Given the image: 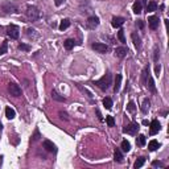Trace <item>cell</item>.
I'll return each mask as SVG.
<instances>
[{"instance_id": "6da1fadb", "label": "cell", "mask_w": 169, "mask_h": 169, "mask_svg": "<svg viewBox=\"0 0 169 169\" xmlns=\"http://www.w3.org/2000/svg\"><path fill=\"white\" fill-rule=\"evenodd\" d=\"M143 82H144L145 87L148 89L151 93H153V94L156 93L155 82H153L152 77H151V74H149V67H144V70H143Z\"/></svg>"}, {"instance_id": "7a4b0ae2", "label": "cell", "mask_w": 169, "mask_h": 169, "mask_svg": "<svg viewBox=\"0 0 169 169\" xmlns=\"http://www.w3.org/2000/svg\"><path fill=\"white\" fill-rule=\"evenodd\" d=\"M111 83H112V75L110 74V73H106L100 79L94 81V85L98 86V87H99L100 90H103V91H106L107 89L111 86Z\"/></svg>"}, {"instance_id": "3957f363", "label": "cell", "mask_w": 169, "mask_h": 169, "mask_svg": "<svg viewBox=\"0 0 169 169\" xmlns=\"http://www.w3.org/2000/svg\"><path fill=\"white\" fill-rule=\"evenodd\" d=\"M27 16H28V19L30 21H36L40 17L38 8L35 7V5H28V7H27Z\"/></svg>"}, {"instance_id": "277c9868", "label": "cell", "mask_w": 169, "mask_h": 169, "mask_svg": "<svg viewBox=\"0 0 169 169\" xmlns=\"http://www.w3.org/2000/svg\"><path fill=\"white\" fill-rule=\"evenodd\" d=\"M7 35L10 36L11 38H13V40L19 38V35H20L19 27L15 25V24H11V25H8V28H7Z\"/></svg>"}, {"instance_id": "5b68a950", "label": "cell", "mask_w": 169, "mask_h": 169, "mask_svg": "<svg viewBox=\"0 0 169 169\" xmlns=\"http://www.w3.org/2000/svg\"><path fill=\"white\" fill-rule=\"evenodd\" d=\"M1 10L5 12V13H16L17 12V7H16V4H13V3H11V1H4L1 4Z\"/></svg>"}, {"instance_id": "8992f818", "label": "cell", "mask_w": 169, "mask_h": 169, "mask_svg": "<svg viewBox=\"0 0 169 169\" xmlns=\"http://www.w3.org/2000/svg\"><path fill=\"white\" fill-rule=\"evenodd\" d=\"M137 131H139V124H137V123H130V124H127L124 128H123V132L130 134V135L137 134Z\"/></svg>"}, {"instance_id": "52a82bcc", "label": "cell", "mask_w": 169, "mask_h": 169, "mask_svg": "<svg viewBox=\"0 0 169 169\" xmlns=\"http://www.w3.org/2000/svg\"><path fill=\"white\" fill-rule=\"evenodd\" d=\"M8 91H10V94L12 97H20L21 95V89L19 87V85L13 83V82H11L8 85Z\"/></svg>"}, {"instance_id": "ba28073f", "label": "cell", "mask_w": 169, "mask_h": 169, "mask_svg": "<svg viewBox=\"0 0 169 169\" xmlns=\"http://www.w3.org/2000/svg\"><path fill=\"white\" fill-rule=\"evenodd\" d=\"M91 48L94 49V50H97L98 53H107L108 52V46H107L106 44H102V42H94L93 45H91Z\"/></svg>"}, {"instance_id": "9c48e42d", "label": "cell", "mask_w": 169, "mask_h": 169, "mask_svg": "<svg viewBox=\"0 0 169 169\" xmlns=\"http://www.w3.org/2000/svg\"><path fill=\"white\" fill-rule=\"evenodd\" d=\"M87 25L90 29H95L98 25H99V19L97 16H91L87 19Z\"/></svg>"}, {"instance_id": "30bf717a", "label": "cell", "mask_w": 169, "mask_h": 169, "mask_svg": "<svg viewBox=\"0 0 169 169\" xmlns=\"http://www.w3.org/2000/svg\"><path fill=\"white\" fill-rule=\"evenodd\" d=\"M161 130V124H160L159 120H152V123H151V135H156L157 132Z\"/></svg>"}, {"instance_id": "8fae6325", "label": "cell", "mask_w": 169, "mask_h": 169, "mask_svg": "<svg viewBox=\"0 0 169 169\" xmlns=\"http://www.w3.org/2000/svg\"><path fill=\"white\" fill-rule=\"evenodd\" d=\"M127 53H128V49L124 48V46H119V48L115 49V56L118 58H124L127 56Z\"/></svg>"}, {"instance_id": "7c38bea8", "label": "cell", "mask_w": 169, "mask_h": 169, "mask_svg": "<svg viewBox=\"0 0 169 169\" xmlns=\"http://www.w3.org/2000/svg\"><path fill=\"white\" fill-rule=\"evenodd\" d=\"M42 145H44V148L48 151V152H56L57 148L56 145H54L53 143H52L50 140H44V143H42Z\"/></svg>"}, {"instance_id": "4fadbf2b", "label": "cell", "mask_w": 169, "mask_h": 169, "mask_svg": "<svg viewBox=\"0 0 169 169\" xmlns=\"http://www.w3.org/2000/svg\"><path fill=\"white\" fill-rule=\"evenodd\" d=\"M148 25L151 29H156L159 27V17L157 16H151L148 19Z\"/></svg>"}, {"instance_id": "5bb4252c", "label": "cell", "mask_w": 169, "mask_h": 169, "mask_svg": "<svg viewBox=\"0 0 169 169\" xmlns=\"http://www.w3.org/2000/svg\"><path fill=\"white\" fill-rule=\"evenodd\" d=\"M131 38H132V41H134V45H135V48H137L139 49L141 46V38H140V36L137 35L136 32H134L131 35Z\"/></svg>"}, {"instance_id": "9a60e30c", "label": "cell", "mask_w": 169, "mask_h": 169, "mask_svg": "<svg viewBox=\"0 0 169 169\" xmlns=\"http://www.w3.org/2000/svg\"><path fill=\"white\" fill-rule=\"evenodd\" d=\"M124 19H123V17H114L112 19V27L114 28H120V27L123 25V24H124Z\"/></svg>"}, {"instance_id": "2e32d148", "label": "cell", "mask_w": 169, "mask_h": 169, "mask_svg": "<svg viewBox=\"0 0 169 169\" xmlns=\"http://www.w3.org/2000/svg\"><path fill=\"white\" fill-rule=\"evenodd\" d=\"M120 85H122V75L120 74H116L115 86H114V91H115V93H119V90H120Z\"/></svg>"}, {"instance_id": "e0dca14e", "label": "cell", "mask_w": 169, "mask_h": 169, "mask_svg": "<svg viewBox=\"0 0 169 169\" xmlns=\"http://www.w3.org/2000/svg\"><path fill=\"white\" fill-rule=\"evenodd\" d=\"M52 98H53L54 100H58V102H65V100H66V98L62 97V95H60L56 90L52 91Z\"/></svg>"}, {"instance_id": "ac0fdd59", "label": "cell", "mask_w": 169, "mask_h": 169, "mask_svg": "<svg viewBox=\"0 0 169 169\" xmlns=\"http://www.w3.org/2000/svg\"><path fill=\"white\" fill-rule=\"evenodd\" d=\"M141 10H143V4H141L140 0L135 1V3H134V12H135V13H136V15L141 13Z\"/></svg>"}, {"instance_id": "d6986e66", "label": "cell", "mask_w": 169, "mask_h": 169, "mask_svg": "<svg viewBox=\"0 0 169 169\" xmlns=\"http://www.w3.org/2000/svg\"><path fill=\"white\" fill-rule=\"evenodd\" d=\"M5 116H7L10 120H12V119L16 116V112H15L13 108H11V107H7V108H5Z\"/></svg>"}, {"instance_id": "ffe728a7", "label": "cell", "mask_w": 169, "mask_h": 169, "mask_svg": "<svg viewBox=\"0 0 169 169\" xmlns=\"http://www.w3.org/2000/svg\"><path fill=\"white\" fill-rule=\"evenodd\" d=\"M114 160L118 162H122L123 161V153L120 149H115V152H114Z\"/></svg>"}, {"instance_id": "44dd1931", "label": "cell", "mask_w": 169, "mask_h": 169, "mask_svg": "<svg viewBox=\"0 0 169 169\" xmlns=\"http://www.w3.org/2000/svg\"><path fill=\"white\" fill-rule=\"evenodd\" d=\"M70 27V20L69 19H63L62 21L60 23V30H65Z\"/></svg>"}, {"instance_id": "7402d4cb", "label": "cell", "mask_w": 169, "mask_h": 169, "mask_svg": "<svg viewBox=\"0 0 169 169\" xmlns=\"http://www.w3.org/2000/svg\"><path fill=\"white\" fill-rule=\"evenodd\" d=\"M103 106L106 107L107 110H111L112 108V99L111 98H108V97H106L103 99Z\"/></svg>"}, {"instance_id": "603a6c76", "label": "cell", "mask_w": 169, "mask_h": 169, "mask_svg": "<svg viewBox=\"0 0 169 169\" xmlns=\"http://www.w3.org/2000/svg\"><path fill=\"white\" fill-rule=\"evenodd\" d=\"M160 147V144H159V141L157 140H151L149 141V144H148V148L149 151H156Z\"/></svg>"}, {"instance_id": "cb8c5ba5", "label": "cell", "mask_w": 169, "mask_h": 169, "mask_svg": "<svg viewBox=\"0 0 169 169\" xmlns=\"http://www.w3.org/2000/svg\"><path fill=\"white\" fill-rule=\"evenodd\" d=\"M63 46H65V49H67V50H70V49L74 48V40L72 38H67L65 42H63Z\"/></svg>"}, {"instance_id": "d4e9b609", "label": "cell", "mask_w": 169, "mask_h": 169, "mask_svg": "<svg viewBox=\"0 0 169 169\" xmlns=\"http://www.w3.org/2000/svg\"><path fill=\"white\" fill-rule=\"evenodd\" d=\"M144 162H145V157H143V156H141V157H139L136 160V161H135V164H134V168H141L144 165Z\"/></svg>"}, {"instance_id": "484cf974", "label": "cell", "mask_w": 169, "mask_h": 169, "mask_svg": "<svg viewBox=\"0 0 169 169\" xmlns=\"http://www.w3.org/2000/svg\"><path fill=\"white\" fill-rule=\"evenodd\" d=\"M130 149H131L130 141L123 140V141H122V151H123V152H130Z\"/></svg>"}, {"instance_id": "4316f807", "label": "cell", "mask_w": 169, "mask_h": 169, "mask_svg": "<svg viewBox=\"0 0 169 169\" xmlns=\"http://www.w3.org/2000/svg\"><path fill=\"white\" fill-rule=\"evenodd\" d=\"M157 10V4H156V1H149L148 5H147V11L148 12H155Z\"/></svg>"}, {"instance_id": "83f0119b", "label": "cell", "mask_w": 169, "mask_h": 169, "mask_svg": "<svg viewBox=\"0 0 169 169\" xmlns=\"http://www.w3.org/2000/svg\"><path fill=\"white\" fill-rule=\"evenodd\" d=\"M136 144L137 145H140V147L145 145V136H144V135H139L137 139H136Z\"/></svg>"}, {"instance_id": "f1b7e54d", "label": "cell", "mask_w": 169, "mask_h": 169, "mask_svg": "<svg viewBox=\"0 0 169 169\" xmlns=\"http://www.w3.org/2000/svg\"><path fill=\"white\" fill-rule=\"evenodd\" d=\"M149 100L148 99H144V102H143V106H141V111H143V114H147L148 112V110H149Z\"/></svg>"}, {"instance_id": "f546056e", "label": "cell", "mask_w": 169, "mask_h": 169, "mask_svg": "<svg viewBox=\"0 0 169 169\" xmlns=\"http://www.w3.org/2000/svg\"><path fill=\"white\" fill-rule=\"evenodd\" d=\"M7 50H8V42L4 41V42L1 44V46H0V56L5 54V53H7Z\"/></svg>"}, {"instance_id": "4dcf8cb0", "label": "cell", "mask_w": 169, "mask_h": 169, "mask_svg": "<svg viewBox=\"0 0 169 169\" xmlns=\"http://www.w3.org/2000/svg\"><path fill=\"white\" fill-rule=\"evenodd\" d=\"M106 123L108 124V127H114L115 125V120H114V116H107L106 118Z\"/></svg>"}, {"instance_id": "1f68e13d", "label": "cell", "mask_w": 169, "mask_h": 169, "mask_svg": "<svg viewBox=\"0 0 169 169\" xmlns=\"http://www.w3.org/2000/svg\"><path fill=\"white\" fill-rule=\"evenodd\" d=\"M118 38H119V41H120V42H123V44L125 42V38H124V30H123V29H120V30L118 32Z\"/></svg>"}, {"instance_id": "d6a6232c", "label": "cell", "mask_w": 169, "mask_h": 169, "mask_svg": "<svg viewBox=\"0 0 169 169\" xmlns=\"http://www.w3.org/2000/svg\"><path fill=\"white\" fill-rule=\"evenodd\" d=\"M127 110H128V111H130V112H134L135 110H136V106H135V103L132 102V100H131L130 103H128V106H127Z\"/></svg>"}, {"instance_id": "836d02e7", "label": "cell", "mask_w": 169, "mask_h": 169, "mask_svg": "<svg viewBox=\"0 0 169 169\" xmlns=\"http://www.w3.org/2000/svg\"><path fill=\"white\" fill-rule=\"evenodd\" d=\"M159 58H160V50L156 48L155 53H153V60H155V62H159Z\"/></svg>"}, {"instance_id": "e575fe53", "label": "cell", "mask_w": 169, "mask_h": 169, "mask_svg": "<svg viewBox=\"0 0 169 169\" xmlns=\"http://www.w3.org/2000/svg\"><path fill=\"white\" fill-rule=\"evenodd\" d=\"M19 49H21V50H25V52H29L30 50V46L27 44H19Z\"/></svg>"}, {"instance_id": "d590c367", "label": "cell", "mask_w": 169, "mask_h": 169, "mask_svg": "<svg viewBox=\"0 0 169 169\" xmlns=\"http://www.w3.org/2000/svg\"><path fill=\"white\" fill-rule=\"evenodd\" d=\"M60 118H61V119H63V120H70L69 115H67L66 112H63V111H60Z\"/></svg>"}, {"instance_id": "8d00e7d4", "label": "cell", "mask_w": 169, "mask_h": 169, "mask_svg": "<svg viewBox=\"0 0 169 169\" xmlns=\"http://www.w3.org/2000/svg\"><path fill=\"white\" fill-rule=\"evenodd\" d=\"M152 167L153 168H157V167H161L162 168V167H164V164H162L161 161H153L152 162Z\"/></svg>"}, {"instance_id": "74e56055", "label": "cell", "mask_w": 169, "mask_h": 169, "mask_svg": "<svg viewBox=\"0 0 169 169\" xmlns=\"http://www.w3.org/2000/svg\"><path fill=\"white\" fill-rule=\"evenodd\" d=\"M136 25L139 27L140 29H143L144 28V21L143 20H137V23H136Z\"/></svg>"}, {"instance_id": "f35d334b", "label": "cell", "mask_w": 169, "mask_h": 169, "mask_svg": "<svg viewBox=\"0 0 169 169\" xmlns=\"http://www.w3.org/2000/svg\"><path fill=\"white\" fill-rule=\"evenodd\" d=\"M160 70H161V67H160V65H156V67H155V72H156V75L159 77V74H160Z\"/></svg>"}, {"instance_id": "ab89813d", "label": "cell", "mask_w": 169, "mask_h": 169, "mask_svg": "<svg viewBox=\"0 0 169 169\" xmlns=\"http://www.w3.org/2000/svg\"><path fill=\"white\" fill-rule=\"evenodd\" d=\"M62 3H63V0H54V4H56L57 7H60V5L62 4Z\"/></svg>"}, {"instance_id": "60d3db41", "label": "cell", "mask_w": 169, "mask_h": 169, "mask_svg": "<svg viewBox=\"0 0 169 169\" xmlns=\"http://www.w3.org/2000/svg\"><path fill=\"white\" fill-rule=\"evenodd\" d=\"M27 32H28V36H33V32H35V29H28Z\"/></svg>"}, {"instance_id": "b9f144b4", "label": "cell", "mask_w": 169, "mask_h": 169, "mask_svg": "<svg viewBox=\"0 0 169 169\" xmlns=\"http://www.w3.org/2000/svg\"><path fill=\"white\" fill-rule=\"evenodd\" d=\"M1 128H3V125H1V123H0V131H1Z\"/></svg>"}]
</instances>
